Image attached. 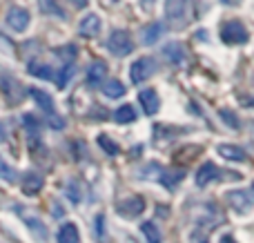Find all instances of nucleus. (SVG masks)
<instances>
[{
    "label": "nucleus",
    "mask_w": 254,
    "mask_h": 243,
    "mask_svg": "<svg viewBox=\"0 0 254 243\" xmlns=\"http://www.w3.org/2000/svg\"><path fill=\"white\" fill-rule=\"evenodd\" d=\"M165 11V20L170 22L172 29H183L188 25V11H190V0H165L163 4Z\"/></svg>",
    "instance_id": "obj_1"
},
{
    "label": "nucleus",
    "mask_w": 254,
    "mask_h": 243,
    "mask_svg": "<svg viewBox=\"0 0 254 243\" xmlns=\"http://www.w3.org/2000/svg\"><path fill=\"white\" fill-rule=\"evenodd\" d=\"M221 40L225 45H246L250 40V34H248L246 25L241 20H225L223 27H221Z\"/></svg>",
    "instance_id": "obj_2"
},
{
    "label": "nucleus",
    "mask_w": 254,
    "mask_h": 243,
    "mask_svg": "<svg viewBox=\"0 0 254 243\" xmlns=\"http://www.w3.org/2000/svg\"><path fill=\"white\" fill-rule=\"evenodd\" d=\"M107 49H110L114 56H119V58L127 56V54H131V49H134V40H131L129 31L114 29L110 34V38H107Z\"/></svg>",
    "instance_id": "obj_3"
},
{
    "label": "nucleus",
    "mask_w": 254,
    "mask_h": 243,
    "mask_svg": "<svg viewBox=\"0 0 254 243\" xmlns=\"http://www.w3.org/2000/svg\"><path fill=\"white\" fill-rule=\"evenodd\" d=\"M154 71H156V61H154L152 56H140L138 61L131 62L129 78H131V83H134V85H140V83H145V80H147Z\"/></svg>",
    "instance_id": "obj_4"
},
{
    "label": "nucleus",
    "mask_w": 254,
    "mask_h": 243,
    "mask_svg": "<svg viewBox=\"0 0 254 243\" xmlns=\"http://www.w3.org/2000/svg\"><path fill=\"white\" fill-rule=\"evenodd\" d=\"M225 199H228V203L232 205L234 212H239V214L250 212L252 205H254V185L250 187V190H232V192H228Z\"/></svg>",
    "instance_id": "obj_5"
},
{
    "label": "nucleus",
    "mask_w": 254,
    "mask_h": 243,
    "mask_svg": "<svg viewBox=\"0 0 254 243\" xmlns=\"http://www.w3.org/2000/svg\"><path fill=\"white\" fill-rule=\"evenodd\" d=\"M7 27L11 31H16V34H25L27 29H29L31 25V13L27 11L25 7H11L7 11Z\"/></svg>",
    "instance_id": "obj_6"
},
{
    "label": "nucleus",
    "mask_w": 254,
    "mask_h": 243,
    "mask_svg": "<svg viewBox=\"0 0 254 243\" xmlns=\"http://www.w3.org/2000/svg\"><path fill=\"white\" fill-rule=\"evenodd\" d=\"M116 212L125 219H134L140 217L145 212V201L140 196H129V199H123L121 203H116Z\"/></svg>",
    "instance_id": "obj_7"
},
{
    "label": "nucleus",
    "mask_w": 254,
    "mask_h": 243,
    "mask_svg": "<svg viewBox=\"0 0 254 243\" xmlns=\"http://www.w3.org/2000/svg\"><path fill=\"white\" fill-rule=\"evenodd\" d=\"M0 89H2L4 98H7L9 103H18L22 98L20 94V83H18L16 78H13L11 74H0Z\"/></svg>",
    "instance_id": "obj_8"
},
{
    "label": "nucleus",
    "mask_w": 254,
    "mask_h": 243,
    "mask_svg": "<svg viewBox=\"0 0 254 243\" xmlns=\"http://www.w3.org/2000/svg\"><path fill=\"white\" fill-rule=\"evenodd\" d=\"M101 29H103V20L98 13H87L78 25V34L85 36V38H96L101 34Z\"/></svg>",
    "instance_id": "obj_9"
},
{
    "label": "nucleus",
    "mask_w": 254,
    "mask_h": 243,
    "mask_svg": "<svg viewBox=\"0 0 254 243\" xmlns=\"http://www.w3.org/2000/svg\"><path fill=\"white\" fill-rule=\"evenodd\" d=\"M27 92H29V96L34 98V103L40 107V110L47 112L49 116H56V103H54L52 94L40 89V87H31V89H27Z\"/></svg>",
    "instance_id": "obj_10"
},
{
    "label": "nucleus",
    "mask_w": 254,
    "mask_h": 243,
    "mask_svg": "<svg viewBox=\"0 0 254 243\" xmlns=\"http://www.w3.org/2000/svg\"><path fill=\"white\" fill-rule=\"evenodd\" d=\"M138 101H140V105H143V110H145V114L147 116H154L158 110H161V98H158V92L156 89H152V87L140 89Z\"/></svg>",
    "instance_id": "obj_11"
},
{
    "label": "nucleus",
    "mask_w": 254,
    "mask_h": 243,
    "mask_svg": "<svg viewBox=\"0 0 254 243\" xmlns=\"http://www.w3.org/2000/svg\"><path fill=\"white\" fill-rule=\"evenodd\" d=\"M219 177H221V170L216 168L212 161H205V163H203L201 168L196 170V177H194V181H196L198 187H205V185H210L212 181H216Z\"/></svg>",
    "instance_id": "obj_12"
},
{
    "label": "nucleus",
    "mask_w": 254,
    "mask_h": 243,
    "mask_svg": "<svg viewBox=\"0 0 254 243\" xmlns=\"http://www.w3.org/2000/svg\"><path fill=\"white\" fill-rule=\"evenodd\" d=\"M216 152H219L221 159L225 161H234V163H243V161L248 159L246 150L239 145H234V143H221L219 147H216Z\"/></svg>",
    "instance_id": "obj_13"
},
{
    "label": "nucleus",
    "mask_w": 254,
    "mask_h": 243,
    "mask_svg": "<svg viewBox=\"0 0 254 243\" xmlns=\"http://www.w3.org/2000/svg\"><path fill=\"white\" fill-rule=\"evenodd\" d=\"M163 54H165V58L170 62H174V65H185V61H188V49L181 43H167L165 47H163Z\"/></svg>",
    "instance_id": "obj_14"
},
{
    "label": "nucleus",
    "mask_w": 254,
    "mask_h": 243,
    "mask_svg": "<svg viewBox=\"0 0 254 243\" xmlns=\"http://www.w3.org/2000/svg\"><path fill=\"white\" fill-rule=\"evenodd\" d=\"M105 76H107V65H105V61H94L92 65L87 67V83L92 85V87L101 85L103 80H105Z\"/></svg>",
    "instance_id": "obj_15"
},
{
    "label": "nucleus",
    "mask_w": 254,
    "mask_h": 243,
    "mask_svg": "<svg viewBox=\"0 0 254 243\" xmlns=\"http://www.w3.org/2000/svg\"><path fill=\"white\" fill-rule=\"evenodd\" d=\"M56 241L58 243H78L80 241V232L74 223H63L61 230L56 235Z\"/></svg>",
    "instance_id": "obj_16"
},
{
    "label": "nucleus",
    "mask_w": 254,
    "mask_h": 243,
    "mask_svg": "<svg viewBox=\"0 0 254 243\" xmlns=\"http://www.w3.org/2000/svg\"><path fill=\"white\" fill-rule=\"evenodd\" d=\"M163 31H165V27L161 25V22H152V25H147L143 29V45H156L158 38H163Z\"/></svg>",
    "instance_id": "obj_17"
},
{
    "label": "nucleus",
    "mask_w": 254,
    "mask_h": 243,
    "mask_svg": "<svg viewBox=\"0 0 254 243\" xmlns=\"http://www.w3.org/2000/svg\"><path fill=\"white\" fill-rule=\"evenodd\" d=\"M43 177H40V174H34V172H29L25 177V181H22V192H25V194H38L40 190H43Z\"/></svg>",
    "instance_id": "obj_18"
},
{
    "label": "nucleus",
    "mask_w": 254,
    "mask_h": 243,
    "mask_svg": "<svg viewBox=\"0 0 254 243\" xmlns=\"http://www.w3.org/2000/svg\"><path fill=\"white\" fill-rule=\"evenodd\" d=\"M183 179H185V172H183V170H167V172L161 174V183H163L165 187H170V190H174V187L179 185Z\"/></svg>",
    "instance_id": "obj_19"
},
{
    "label": "nucleus",
    "mask_w": 254,
    "mask_h": 243,
    "mask_svg": "<svg viewBox=\"0 0 254 243\" xmlns=\"http://www.w3.org/2000/svg\"><path fill=\"white\" fill-rule=\"evenodd\" d=\"M103 94L107 98H121V96H125V85L119 78H112L103 85Z\"/></svg>",
    "instance_id": "obj_20"
},
{
    "label": "nucleus",
    "mask_w": 254,
    "mask_h": 243,
    "mask_svg": "<svg viewBox=\"0 0 254 243\" xmlns=\"http://www.w3.org/2000/svg\"><path fill=\"white\" fill-rule=\"evenodd\" d=\"M114 121L121 125H127V123H134L136 121V110L134 105H121L119 110L114 112Z\"/></svg>",
    "instance_id": "obj_21"
},
{
    "label": "nucleus",
    "mask_w": 254,
    "mask_h": 243,
    "mask_svg": "<svg viewBox=\"0 0 254 243\" xmlns=\"http://www.w3.org/2000/svg\"><path fill=\"white\" fill-rule=\"evenodd\" d=\"M29 74H34L36 78H43V80H52L56 78L54 76V69L49 65H43V62H31L29 65Z\"/></svg>",
    "instance_id": "obj_22"
},
{
    "label": "nucleus",
    "mask_w": 254,
    "mask_h": 243,
    "mask_svg": "<svg viewBox=\"0 0 254 243\" xmlns=\"http://www.w3.org/2000/svg\"><path fill=\"white\" fill-rule=\"evenodd\" d=\"M140 232L145 235V241H147V243H161L163 241L161 232H158V228L154 226L152 221H145L143 226H140Z\"/></svg>",
    "instance_id": "obj_23"
},
{
    "label": "nucleus",
    "mask_w": 254,
    "mask_h": 243,
    "mask_svg": "<svg viewBox=\"0 0 254 243\" xmlns=\"http://www.w3.org/2000/svg\"><path fill=\"white\" fill-rule=\"evenodd\" d=\"M98 145H101L103 152H107L110 156H116L121 152V147L116 145V141H112L107 134H98Z\"/></svg>",
    "instance_id": "obj_24"
},
{
    "label": "nucleus",
    "mask_w": 254,
    "mask_h": 243,
    "mask_svg": "<svg viewBox=\"0 0 254 243\" xmlns=\"http://www.w3.org/2000/svg\"><path fill=\"white\" fill-rule=\"evenodd\" d=\"M74 78V65L71 62H67L65 67H63L61 71H58V76H56V83H58V87H65L69 80Z\"/></svg>",
    "instance_id": "obj_25"
},
{
    "label": "nucleus",
    "mask_w": 254,
    "mask_h": 243,
    "mask_svg": "<svg viewBox=\"0 0 254 243\" xmlns=\"http://www.w3.org/2000/svg\"><path fill=\"white\" fill-rule=\"evenodd\" d=\"M0 179L7 183H16V170L9 163H4V159H0Z\"/></svg>",
    "instance_id": "obj_26"
},
{
    "label": "nucleus",
    "mask_w": 254,
    "mask_h": 243,
    "mask_svg": "<svg viewBox=\"0 0 254 243\" xmlns=\"http://www.w3.org/2000/svg\"><path fill=\"white\" fill-rule=\"evenodd\" d=\"M54 52L61 54V58L65 62H71L76 58V54H78V49H76V45H65V47H56Z\"/></svg>",
    "instance_id": "obj_27"
},
{
    "label": "nucleus",
    "mask_w": 254,
    "mask_h": 243,
    "mask_svg": "<svg viewBox=\"0 0 254 243\" xmlns=\"http://www.w3.org/2000/svg\"><path fill=\"white\" fill-rule=\"evenodd\" d=\"M219 114H221V119L228 123V127H232V129H239V127H241V123H239V119L234 116L232 110H221Z\"/></svg>",
    "instance_id": "obj_28"
},
{
    "label": "nucleus",
    "mask_w": 254,
    "mask_h": 243,
    "mask_svg": "<svg viewBox=\"0 0 254 243\" xmlns=\"http://www.w3.org/2000/svg\"><path fill=\"white\" fill-rule=\"evenodd\" d=\"M67 196H69L71 203H80V187L76 181H71L69 185H67Z\"/></svg>",
    "instance_id": "obj_29"
},
{
    "label": "nucleus",
    "mask_w": 254,
    "mask_h": 243,
    "mask_svg": "<svg viewBox=\"0 0 254 243\" xmlns=\"http://www.w3.org/2000/svg\"><path fill=\"white\" fill-rule=\"evenodd\" d=\"M22 121H25V125H27L29 132H38V119H36L34 114H25L22 116Z\"/></svg>",
    "instance_id": "obj_30"
},
{
    "label": "nucleus",
    "mask_w": 254,
    "mask_h": 243,
    "mask_svg": "<svg viewBox=\"0 0 254 243\" xmlns=\"http://www.w3.org/2000/svg\"><path fill=\"white\" fill-rule=\"evenodd\" d=\"M96 232H98V239L105 237V219H103V214L96 217Z\"/></svg>",
    "instance_id": "obj_31"
},
{
    "label": "nucleus",
    "mask_w": 254,
    "mask_h": 243,
    "mask_svg": "<svg viewBox=\"0 0 254 243\" xmlns=\"http://www.w3.org/2000/svg\"><path fill=\"white\" fill-rule=\"evenodd\" d=\"M190 243H207V237H205V232H194L192 237H190Z\"/></svg>",
    "instance_id": "obj_32"
},
{
    "label": "nucleus",
    "mask_w": 254,
    "mask_h": 243,
    "mask_svg": "<svg viewBox=\"0 0 254 243\" xmlns=\"http://www.w3.org/2000/svg\"><path fill=\"white\" fill-rule=\"evenodd\" d=\"M71 4L78 7V9H83V7H87V0H71Z\"/></svg>",
    "instance_id": "obj_33"
},
{
    "label": "nucleus",
    "mask_w": 254,
    "mask_h": 243,
    "mask_svg": "<svg viewBox=\"0 0 254 243\" xmlns=\"http://www.w3.org/2000/svg\"><path fill=\"white\" fill-rule=\"evenodd\" d=\"M219 243H237V241H234V237H232V235H223Z\"/></svg>",
    "instance_id": "obj_34"
},
{
    "label": "nucleus",
    "mask_w": 254,
    "mask_h": 243,
    "mask_svg": "<svg viewBox=\"0 0 254 243\" xmlns=\"http://www.w3.org/2000/svg\"><path fill=\"white\" fill-rule=\"evenodd\" d=\"M7 138V132H4V127H2V123H0V143Z\"/></svg>",
    "instance_id": "obj_35"
},
{
    "label": "nucleus",
    "mask_w": 254,
    "mask_h": 243,
    "mask_svg": "<svg viewBox=\"0 0 254 243\" xmlns=\"http://www.w3.org/2000/svg\"><path fill=\"white\" fill-rule=\"evenodd\" d=\"M221 2H223V4H230V7H232V4H239L241 0H221Z\"/></svg>",
    "instance_id": "obj_36"
}]
</instances>
